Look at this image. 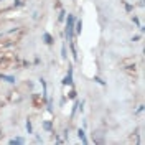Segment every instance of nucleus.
Instances as JSON below:
<instances>
[{
    "mask_svg": "<svg viewBox=\"0 0 145 145\" xmlns=\"http://www.w3.org/2000/svg\"><path fill=\"white\" fill-rule=\"evenodd\" d=\"M64 22H66V28H64V36H66V40L68 41H72L74 40V23H76V17L72 15V13H68V17L64 18Z\"/></svg>",
    "mask_w": 145,
    "mask_h": 145,
    "instance_id": "obj_1",
    "label": "nucleus"
},
{
    "mask_svg": "<svg viewBox=\"0 0 145 145\" xmlns=\"http://www.w3.org/2000/svg\"><path fill=\"white\" fill-rule=\"evenodd\" d=\"M61 84H63V86H71L72 88V66L71 64L68 66V72H66V76L63 78Z\"/></svg>",
    "mask_w": 145,
    "mask_h": 145,
    "instance_id": "obj_2",
    "label": "nucleus"
},
{
    "mask_svg": "<svg viewBox=\"0 0 145 145\" xmlns=\"http://www.w3.org/2000/svg\"><path fill=\"white\" fill-rule=\"evenodd\" d=\"M41 38H43L45 45H48V46H53V45H54V38H53V35H51V33H48V31H45V33L41 35Z\"/></svg>",
    "mask_w": 145,
    "mask_h": 145,
    "instance_id": "obj_3",
    "label": "nucleus"
},
{
    "mask_svg": "<svg viewBox=\"0 0 145 145\" xmlns=\"http://www.w3.org/2000/svg\"><path fill=\"white\" fill-rule=\"evenodd\" d=\"M31 99H33V106H35L36 109H40V107H41V104L45 102V99H43L40 94H33V96H31Z\"/></svg>",
    "mask_w": 145,
    "mask_h": 145,
    "instance_id": "obj_4",
    "label": "nucleus"
},
{
    "mask_svg": "<svg viewBox=\"0 0 145 145\" xmlns=\"http://www.w3.org/2000/svg\"><path fill=\"white\" fill-rule=\"evenodd\" d=\"M76 134H78V138H79V140H81L84 145L89 144V140H88V137H86V132H84V129H78V132H76Z\"/></svg>",
    "mask_w": 145,
    "mask_h": 145,
    "instance_id": "obj_5",
    "label": "nucleus"
},
{
    "mask_svg": "<svg viewBox=\"0 0 145 145\" xmlns=\"http://www.w3.org/2000/svg\"><path fill=\"white\" fill-rule=\"evenodd\" d=\"M41 127H43V130L53 134V122L51 120H41Z\"/></svg>",
    "mask_w": 145,
    "mask_h": 145,
    "instance_id": "obj_6",
    "label": "nucleus"
},
{
    "mask_svg": "<svg viewBox=\"0 0 145 145\" xmlns=\"http://www.w3.org/2000/svg\"><path fill=\"white\" fill-rule=\"evenodd\" d=\"M69 48H71L72 59H74V61H78L79 58H78V50H76V45H74V40H72V41H69Z\"/></svg>",
    "mask_w": 145,
    "mask_h": 145,
    "instance_id": "obj_7",
    "label": "nucleus"
},
{
    "mask_svg": "<svg viewBox=\"0 0 145 145\" xmlns=\"http://www.w3.org/2000/svg\"><path fill=\"white\" fill-rule=\"evenodd\" d=\"M79 102H81V101L78 99V97L74 99V104H72V107H71V116H69L71 119H74V116H76V112H78V107H79Z\"/></svg>",
    "mask_w": 145,
    "mask_h": 145,
    "instance_id": "obj_8",
    "label": "nucleus"
},
{
    "mask_svg": "<svg viewBox=\"0 0 145 145\" xmlns=\"http://www.w3.org/2000/svg\"><path fill=\"white\" fill-rule=\"evenodd\" d=\"M82 31V20H76L74 23V35H81Z\"/></svg>",
    "mask_w": 145,
    "mask_h": 145,
    "instance_id": "obj_9",
    "label": "nucleus"
},
{
    "mask_svg": "<svg viewBox=\"0 0 145 145\" xmlns=\"http://www.w3.org/2000/svg\"><path fill=\"white\" fill-rule=\"evenodd\" d=\"M8 144L10 145H23L25 144V138H22V137H15V138H10Z\"/></svg>",
    "mask_w": 145,
    "mask_h": 145,
    "instance_id": "obj_10",
    "label": "nucleus"
},
{
    "mask_svg": "<svg viewBox=\"0 0 145 145\" xmlns=\"http://www.w3.org/2000/svg\"><path fill=\"white\" fill-rule=\"evenodd\" d=\"M2 81L8 82V84H15V76H8V74H2Z\"/></svg>",
    "mask_w": 145,
    "mask_h": 145,
    "instance_id": "obj_11",
    "label": "nucleus"
},
{
    "mask_svg": "<svg viewBox=\"0 0 145 145\" xmlns=\"http://www.w3.org/2000/svg\"><path fill=\"white\" fill-rule=\"evenodd\" d=\"M76 97H78V92H76V89L72 88V89L69 91V92H68V97H66V99H71V101H74Z\"/></svg>",
    "mask_w": 145,
    "mask_h": 145,
    "instance_id": "obj_12",
    "label": "nucleus"
},
{
    "mask_svg": "<svg viewBox=\"0 0 145 145\" xmlns=\"http://www.w3.org/2000/svg\"><path fill=\"white\" fill-rule=\"evenodd\" d=\"M25 127H27V132H28V134H30V135H33V124H31V120H30V119L27 120Z\"/></svg>",
    "mask_w": 145,
    "mask_h": 145,
    "instance_id": "obj_13",
    "label": "nucleus"
},
{
    "mask_svg": "<svg viewBox=\"0 0 145 145\" xmlns=\"http://www.w3.org/2000/svg\"><path fill=\"white\" fill-rule=\"evenodd\" d=\"M64 18H66V10L61 8L59 13H58V22H64Z\"/></svg>",
    "mask_w": 145,
    "mask_h": 145,
    "instance_id": "obj_14",
    "label": "nucleus"
},
{
    "mask_svg": "<svg viewBox=\"0 0 145 145\" xmlns=\"http://www.w3.org/2000/svg\"><path fill=\"white\" fill-rule=\"evenodd\" d=\"M61 58L63 59H68V51H66V43L61 45Z\"/></svg>",
    "mask_w": 145,
    "mask_h": 145,
    "instance_id": "obj_15",
    "label": "nucleus"
},
{
    "mask_svg": "<svg viewBox=\"0 0 145 145\" xmlns=\"http://www.w3.org/2000/svg\"><path fill=\"white\" fill-rule=\"evenodd\" d=\"M122 3H124V8H125V12H132V10H134V5H132V3H127L125 0H122Z\"/></svg>",
    "mask_w": 145,
    "mask_h": 145,
    "instance_id": "obj_16",
    "label": "nucleus"
},
{
    "mask_svg": "<svg viewBox=\"0 0 145 145\" xmlns=\"http://www.w3.org/2000/svg\"><path fill=\"white\" fill-rule=\"evenodd\" d=\"M92 81L97 82V84H101V86H106V81H104V79H101L99 76H94V78H92Z\"/></svg>",
    "mask_w": 145,
    "mask_h": 145,
    "instance_id": "obj_17",
    "label": "nucleus"
},
{
    "mask_svg": "<svg viewBox=\"0 0 145 145\" xmlns=\"http://www.w3.org/2000/svg\"><path fill=\"white\" fill-rule=\"evenodd\" d=\"M23 5H25L23 0H15V2H13V8H20V7H23Z\"/></svg>",
    "mask_w": 145,
    "mask_h": 145,
    "instance_id": "obj_18",
    "label": "nucleus"
},
{
    "mask_svg": "<svg viewBox=\"0 0 145 145\" xmlns=\"http://www.w3.org/2000/svg\"><path fill=\"white\" fill-rule=\"evenodd\" d=\"M33 135H35V142H36V144H43V138L38 135V134H35V132H33Z\"/></svg>",
    "mask_w": 145,
    "mask_h": 145,
    "instance_id": "obj_19",
    "label": "nucleus"
},
{
    "mask_svg": "<svg viewBox=\"0 0 145 145\" xmlns=\"http://www.w3.org/2000/svg\"><path fill=\"white\" fill-rule=\"evenodd\" d=\"M132 23H134V25H137V27H140V20H138V17H135V15H134V17H132Z\"/></svg>",
    "mask_w": 145,
    "mask_h": 145,
    "instance_id": "obj_20",
    "label": "nucleus"
},
{
    "mask_svg": "<svg viewBox=\"0 0 145 145\" xmlns=\"http://www.w3.org/2000/svg\"><path fill=\"white\" fill-rule=\"evenodd\" d=\"M54 134V132H53ZM54 140H56V144H64V140L61 138V137H58V134H54Z\"/></svg>",
    "mask_w": 145,
    "mask_h": 145,
    "instance_id": "obj_21",
    "label": "nucleus"
},
{
    "mask_svg": "<svg viewBox=\"0 0 145 145\" xmlns=\"http://www.w3.org/2000/svg\"><path fill=\"white\" fill-rule=\"evenodd\" d=\"M144 107H145L144 104H140V106H138V109L135 110V114H140V112H144Z\"/></svg>",
    "mask_w": 145,
    "mask_h": 145,
    "instance_id": "obj_22",
    "label": "nucleus"
},
{
    "mask_svg": "<svg viewBox=\"0 0 145 145\" xmlns=\"http://www.w3.org/2000/svg\"><path fill=\"white\" fill-rule=\"evenodd\" d=\"M140 38H142V36H140V35H134V36H132V41H138Z\"/></svg>",
    "mask_w": 145,
    "mask_h": 145,
    "instance_id": "obj_23",
    "label": "nucleus"
},
{
    "mask_svg": "<svg viewBox=\"0 0 145 145\" xmlns=\"http://www.w3.org/2000/svg\"><path fill=\"white\" fill-rule=\"evenodd\" d=\"M63 135H64V140H68V129H64V132H63Z\"/></svg>",
    "mask_w": 145,
    "mask_h": 145,
    "instance_id": "obj_24",
    "label": "nucleus"
},
{
    "mask_svg": "<svg viewBox=\"0 0 145 145\" xmlns=\"http://www.w3.org/2000/svg\"><path fill=\"white\" fill-rule=\"evenodd\" d=\"M0 81H2V72H0Z\"/></svg>",
    "mask_w": 145,
    "mask_h": 145,
    "instance_id": "obj_25",
    "label": "nucleus"
}]
</instances>
